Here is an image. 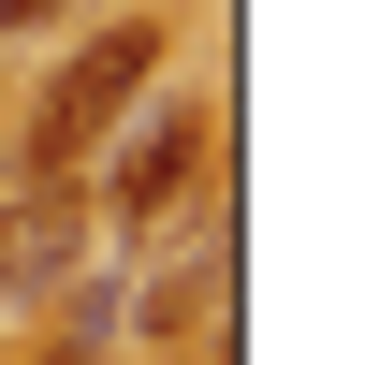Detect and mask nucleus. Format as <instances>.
<instances>
[{"mask_svg":"<svg viewBox=\"0 0 365 365\" xmlns=\"http://www.w3.org/2000/svg\"><path fill=\"white\" fill-rule=\"evenodd\" d=\"M146 88H161V15H117V29H88V44H73V73L29 103L15 161H29V175H88V161L117 146V117L146 103Z\"/></svg>","mask_w":365,"mask_h":365,"instance_id":"1","label":"nucleus"},{"mask_svg":"<svg viewBox=\"0 0 365 365\" xmlns=\"http://www.w3.org/2000/svg\"><path fill=\"white\" fill-rule=\"evenodd\" d=\"M88 220H103L88 175H29V190L0 205V307H44V292L88 263Z\"/></svg>","mask_w":365,"mask_h":365,"instance_id":"2","label":"nucleus"},{"mask_svg":"<svg viewBox=\"0 0 365 365\" xmlns=\"http://www.w3.org/2000/svg\"><path fill=\"white\" fill-rule=\"evenodd\" d=\"M117 132H132V146H117V175H103V220H161V205L175 190H190V146H205V103H146V117H117Z\"/></svg>","mask_w":365,"mask_h":365,"instance_id":"3","label":"nucleus"},{"mask_svg":"<svg viewBox=\"0 0 365 365\" xmlns=\"http://www.w3.org/2000/svg\"><path fill=\"white\" fill-rule=\"evenodd\" d=\"M44 15H58V0H0V44H15V29H44Z\"/></svg>","mask_w":365,"mask_h":365,"instance_id":"4","label":"nucleus"}]
</instances>
